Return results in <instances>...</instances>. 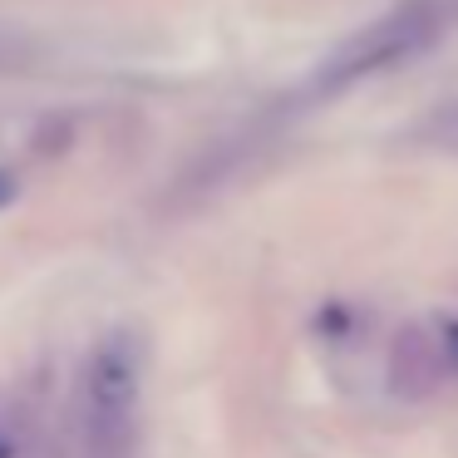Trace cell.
I'll return each instance as SVG.
<instances>
[{
	"label": "cell",
	"mask_w": 458,
	"mask_h": 458,
	"mask_svg": "<svg viewBox=\"0 0 458 458\" xmlns=\"http://www.w3.org/2000/svg\"><path fill=\"white\" fill-rule=\"evenodd\" d=\"M143 399V355L129 330H114L89 350L80 375V428L94 458H123Z\"/></svg>",
	"instance_id": "obj_1"
},
{
	"label": "cell",
	"mask_w": 458,
	"mask_h": 458,
	"mask_svg": "<svg viewBox=\"0 0 458 458\" xmlns=\"http://www.w3.org/2000/svg\"><path fill=\"white\" fill-rule=\"evenodd\" d=\"M434 30H438L434 5H424V0L399 5V11H389L385 21H375V25H365L360 35H350V40L340 45L326 64H320L316 89L320 94L350 89L355 80H369V74H379V70H389V64L419 55L428 40H434Z\"/></svg>",
	"instance_id": "obj_2"
},
{
	"label": "cell",
	"mask_w": 458,
	"mask_h": 458,
	"mask_svg": "<svg viewBox=\"0 0 458 458\" xmlns=\"http://www.w3.org/2000/svg\"><path fill=\"white\" fill-rule=\"evenodd\" d=\"M448 375V360L438 335H428L424 326H404L389 340V389L404 399H428Z\"/></svg>",
	"instance_id": "obj_3"
},
{
	"label": "cell",
	"mask_w": 458,
	"mask_h": 458,
	"mask_svg": "<svg viewBox=\"0 0 458 458\" xmlns=\"http://www.w3.org/2000/svg\"><path fill=\"white\" fill-rule=\"evenodd\" d=\"M0 458H21V434L11 424H0Z\"/></svg>",
	"instance_id": "obj_4"
},
{
	"label": "cell",
	"mask_w": 458,
	"mask_h": 458,
	"mask_svg": "<svg viewBox=\"0 0 458 458\" xmlns=\"http://www.w3.org/2000/svg\"><path fill=\"white\" fill-rule=\"evenodd\" d=\"M438 345H444V360H448V369H458V326H448L444 335H438Z\"/></svg>",
	"instance_id": "obj_5"
},
{
	"label": "cell",
	"mask_w": 458,
	"mask_h": 458,
	"mask_svg": "<svg viewBox=\"0 0 458 458\" xmlns=\"http://www.w3.org/2000/svg\"><path fill=\"white\" fill-rule=\"evenodd\" d=\"M15 60H21V40H11V35L0 30V70H11Z\"/></svg>",
	"instance_id": "obj_6"
},
{
	"label": "cell",
	"mask_w": 458,
	"mask_h": 458,
	"mask_svg": "<svg viewBox=\"0 0 458 458\" xmlns=\"http://www.w3.org/2000/svg\"><path fill=\"white\" fill-rule=\"evenodd\" d=\"M15 192H21L15 173H11V168H0V208H11V202H15Z\"/></svg>",
	"instance_id": "obj_7"
}]
</instances>
